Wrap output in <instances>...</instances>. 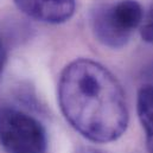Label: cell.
Wrapping results in <instances>:
<instances>
[{
    "instance_id": "6da1fadb",
    "label": "cell",
    "mask_w": 153,
    "mask_h": 153,
    "mask_svg": "<svg viewBox=\"0 0 153 153\" xmlns=\"http://www.w3.org/2000/svg\"><path fill=\"white\" fill-rule=\"evenodd\" d=\"M58 103L65 120L85 139L106 144L127 129L129 113L123 89L102 64L79 58L61 73Z\"/></svg>"
},
{
    "instance_id": "7a4b0ae2",
    "label": "cell",
    "mask_w": 153,
    "mask_h": 153,
    "mask_svg": "<svg viewBox=\"0 0 153 153\" xmlns=\"http://www.w3.org/2000/svg\"><path fill=\"white\" fill-rule=\"evenodd\" d=\"M144 20V10L137 0H120L96 6L90 16L91 31L111 49L123 48Z\"/></svg>"
},
{
    "instance_id": "3957f363",
    "label": "cell",
    "mask_w": 153,
    "mask_h": 153,
    "mask_svg": "<svg viewBox=\"0 0 153 153\" xmlns=\"http://www.w3.org/2000/svg\"><path fill=\"white\" fill-rule=\"evenodd\" d=\"M0 145L6 153H45L48 137L36 117L13 107L0 108Z\"/></svg>"
},
{
    "instance_id": "277c9868",
    "label": "cell",
    "mask_w": 153,
    "mask_h": 153,
    "mask_svg": "<svg viewBox=\"0 0 153 153\" xmlns=\"http://www.w3.org/2000/svg\"><path fill=\"white\" fill-rule=\"evenodd\" d=\"M16 6L29 18L45 24H62L75 13V0H14Z\"/></svg>"
},
{
    "instance_id": "5b68a950",
    "label": "cell",
    "mask_w": 153,
    "mask_h": 153,
    "mask_svg": "<svg viewBox=\"0 0 153 153\" xmlns=\"http://www.w3.org/2000/svg\"><path fill=\"white\" fill-rule=\"evenodd\" d=\"M137 112L145 132L146 149L153 153V85H143L138 91Z\"/></svg>"
},
{
    "instance_id": "8992f818",
    "label": "cell",
    "mask_w": 153,
    "mask_h": 153,
    "mask_svg": "<svg viewBox=\"0 0 153 153\" xmlns=\"http://www.w3.org/2000/svg\"><path fill=\"white\" fill-rule=\"evenodd\" d=\"M140 37L144 42L153 44V25L144 23L140 26Z\"/></svg>"
},
{
    "instance_id": "52a82bcc",
    "label": "cell",
    "mask_w": 153,
    "mask_h": 153,
    "mask_svg": "<svg viewBox=\"0 0 153 153\" xmlns=\"http://www.w3.org/2000/svg\"><path fill=\"white\" fill-rule=\"evenodd\" d=\"M6 59H7V53H6V48L5 44L2 42V39L0 37V76L4 71L5 64H6Z\"/></svg>"
},
{
    "instance_id": "ba28073f",
    "label": "cell",
    "mask_w": 153,
    "mask_h": 153,
    "mask_svg": "<svg viewBox=\"0 0 153 153\" xmlns=\"http://www.w3.org/2000/svg\"><path fill=\"white\" fill-rule=\"evenodd\" d=\"M145 23H146V24H151V25H153V1H152V4L150 5L149 11H147V13H146Z\"/></svg>"
},
{
    "instance_id": "9c48e42d",
    "label": "cell",
    "mask_w": 153,
    "mask_h": 153,
    "mask_svg": "<svg viewBox=\"0 0 153 153\" xmlns=\"http://www.w3.org/2000/svg\"><path fill=\"white\" fill-rule=\"evenodd\" d=\"M77 153H101V152H99V151H96L94 149H82V150H79Z\"/></svg>"
}]
</instances>
